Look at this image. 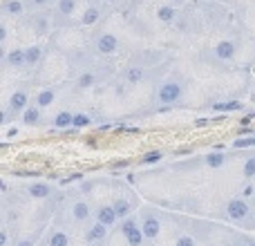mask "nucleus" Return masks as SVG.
Listing matches in <instances>:
<instances>
[{"instance_id": "obj_40", "label": "nucleus", "mask_w": 255, "mask_h": 246, "mask_svg": "<svg viewBox=\"0 0 255 246\" xmlns=\"http://www.w3.org/2000/svg\"><path fill=\"white\" fill-rule=\"evenodd\" d=\"M172 2H181V0H172Z\"/></svg>"}, {"instance_id": "obj_13", "label": "nucleus", "mask_w": 255, "mask_h": 246, "mask_svg": "<svg viewBox=\"0 0 255 246\" xmlns=\"http://www.w3.org/2000/svg\"><path fill=\"white\" fill-rule=\"evenodd\" d=\"M112 206H115V211H117V215H119V220H126V217H130V213H132V204L128 202L126 197H115Z\"/></svg>"}, {"instance_id": "obj_38", "label": "nucleus", "mask_w": 255, "mask_h": 246, "mask_svg": "<svg viewBox=\"0 0 255 246\" xmlns=\"http://www.w3.org/2000/svg\"><path fill=\"white\" fill-rule=\"evenodd\" d=\"M49 0H31V4H36V7H43V4H47Z\"/></svg>"}, {"instance_id": "obj_31", "label": "nucleus", "mask_w": 255, "mask_h": 246, "mask_svg": "<svg viewBox=\"0 0 255 246\" xmlns=\"http://www.w3.org/2000/svg\"><path fill=\"white\" fill-rule=\"evenodd\" d=\"M175 246H197V242H195L193 235H179V238H177V242H175Z\"/></svg>"}, {"instance_id": "obj_16", "label": "nucleus", "mask_w": 255, "mask_h": 246, "mask_svg": "<svg viewBox=\"0 0 255 246\" xmlns=\"http://www.w3.org/2000/svg\"><path fill=\"white\" fill-rule=\"evenodd\" d=\"M72 123H74L72 110H61L56 117H54V127H72Z\"/></svg>"}, {"instance_id": "obj_36", "label": "nucleus", "mask_w": 255, "mask_h": 246, "mask_svg": "<svg viewBox=\"0 0 255 246\" xmlns=\"http://www.w3.org/2000/svg\"><path fill=\"white\" fill-rule=\"evenodd\" d=\"M253 193H255L253 186H244V197H249V195H253Z\"/></svg>"}, {"instance_id": "obj_37", "label": "nucleus", "mask_w": 255, "mask_h": 246, "mask_svg": "<svg viewBox=\"0 0 255 246\" xmlns=\"http://www.w3.org/2000/svg\"><path fill=\"white\" fill-rule=\"evenodd\" d=\"M0 40H7V27H0Z\"/></svg>"}, {"instance_id": "obj_39", "label": "nucleus", "mask_w": 255, "mask_h": 246, "mask_svg": "<svg viewBox=\"0 0 255 246\" xmlns=\"http://www.w3.org/2000/svg\"><path fill=\"white\" fill-rule=\"evenodd\" d=\"M103 2H115V0H103Z\"/></svg>"}, {"instance_id": "obj_12", "label": "nucleus", "mask_w": 255, "mask_h": 246, "mask_svg": "<svg viewBox=\"0 0 255 246\" xmlns=\"http://www.w3.org/2000/svg\"><path fill=\"white\" fill-rule=\"evenodd\" d=\"M27 108V92H13L9 99V110L11 112H25Z\"/></svg>"}, {"instance_id": "obj_3", "label": "nucleus", "mask_w": 255, "mask_h": 246, "mask_svg": "<svg viewBox=\"0 0 255 246\" xmlns=\"http://www.w3.org/2000/svg\"><path fill=\"white\" fill-rule=\"evenodd\" d=\"M181 94H184L181 85L175 83V81H168V83H163L161 88H159L157 97H159V103H161V106H172V103H177L181 99Z\"/></svg>"}, {"instance_id": "obj_14", "label": "nucleus", "mask_w": 255, "mask_h": 246, "mask_svg": "<svg viewBox=\"0 0 255 246\" xmlns=\"http://www.w3.org/2000/svg\"><path fill=\"white\" fill-rule=\"evenodd\" d=\"M70 235L65 231H52L47 238V246H70Z\"/></svg>"}, {"instance_id": "obj_26", "label": "nucleus", "mask_w": 255, "mask_h": 246, "mask_svg": "<svg viewBox=\"0 0 255 246\" xmlns=\"http://www.w3.org/2000/svg\"><path fill=\"white\" fill-rule=\"evenodd\" d=\"M90 123H92V119H90L88 115H81V112H76V115H74V123H72V127H76V130H79V127H88Z\"/></svg>"}, {"instance_id": "obj_9", "label": "nucleus", "mask_w": 255, "mask_h": 246, "mask_svg": "<svg viewBox=\"0 0 255 246\" xmlns=\"http://www.w3.org/2000/svg\"><path fill=\"white\" fill-rule=\"evenodd\" d=\"M90 215H92V208H90V204L85 202V199H76V202L72 204V217H74L76 222L90 220Z\"/></svg>"}, {"instance_id": "obj_33", "label": "nucleus", "mask_w": 255, "mask_h": 246, "mask_svg": "<svg viewBox=\"0 0 255 246\" xmlns=\"http://www.w3.org/2000/svg\"><path fill=\"white\" fill-rule=\"evenodd\" d=\"M16 246H34V238H20V240H16Z\"/></svg>"}, {"instance_id": "obj_17", "label": "nucleus", "mask_w": 255, "mask_h": 246, "mask_svg": "<svg viewBox=\"0 0 255 246\" xmlns=\"http://www.w3.org/2000/svg\"><path fill=\"white\" fill-rule=\"evenodd\" d=\"M4 61H7L11 67H20V65H25V63H27L25 49H13V52H9L7 56H4Z\"/></svg>"}, {"instance_id": "obj_24", "label": "nucleus", "mask_w": 255, "mask_h": 246, "mask_svg": "<svg viewBox=\"0 0 255 246\" xmlns=\"http://www.w3.org/2000/svg\"><path fill=\"white\" fill-rule=\"evenodd\" d=\"M240 108H242V103H240V101H226V103H215V106H213V110L231 112V110H240Z\"/></svg>"}, {"instance_id": "obj_21", "label": "nucleus", "mask_w": 255, "mask_h": 246, "mask_svg": "<svg viewBox=\"0 0 255 246\" xmlns=\"http://www.w3.org/2000/svg\"><path fill=\"white\" fill-rule=\"evenodd\" d=\"M25 56H27V65H36L40 61V56H43V49L38 45H31L29 49H25Z\"/></svg>"}, {"instance_id": "obj_11", "label": "nucleus", "mask_w": 255, "mask_h": 246, "mask_svg": "<svg viewBox=\"0 0 255 246\" xmlns=\"http://www.w3.org/2000/svg\"><path fill=\"white\" fill-rule=\"evenodd\" d=\"M40 110H43V108H38L36 103L34 106H27L25 112H22V123H25V125H38L40 123Z\"/></svg>"}, {"instance_id": "obj_8", "label": "nucleus", "mask_w": 255, "mask_h": 246, "mask_svg": "<svg viewBox=\"0 0 255 246\" xmlns=\"http://www.w3.org/2000/svg\"><path fill=\"white\" fill-rule=\"evenodd\" d=\"M117 47H119V40H117V36H112V34H103V36H99V40H97V49L101 54H115L117 52Z\"/></svg>"}, {"instance_id": "obj_34", "label": "nucleus", "mask_w": 255, "mask_h": 246, "mask_svg": "<svg viewBox=\"0 0 255 246\" xmlns=\"http://www.w3.org/2000/svg\"><path fill=\"white\" fill-rule=\"evenodd\" d=\"M0 246H9V233H7V231H2V233H0Z\"/></svg>"}, {"instance_id": "obj_2", "label": "nucleus", "mask_w": 255, "mask_h": 246, "mask_svg": "<svg viewBox=\"0 0 255 246\" xmlns=\"http://www.w3.org/2000/svg\"><path fill=\"white\" fill-rule=\"evenodd\" d=\"M226 215H229L233 222H242L251 215V206L247 204L244 197H233V199H229V204H226Z\"/></svg>"}, {"instance_id": "obj_15", "label": "nucleus", "mask_w": 255, "mask_h": 246, "mask_svg": "<svg viewBox=\"0 0 255 246\" xmlns=\"http://www.w3.org/2000/svg\"><path fill=\"white\" fill-rule=\"evenodd\" d=\"M157 18L161 22H166V25H170V22L177 18V9L170 7V4H161V7L157 9Z\"/></svg>"}, {"instance_id": "obj_22", "label": "nucleus", "mask_w": 255, "mask_h": 246, "mask_svg": "<svg viewBox=\"0 0 255 246\" xmlns=\"http://www.w3.org/2000/svg\"><path fill=\"white\" fill-rule=\"evenodd\" d=\"M99 16H101V11H99L97 7H88L83 18H81V22H83V25H94V22L99 20Z\"/></svg>"}, {"instance_id": "obj_20", "label": "nucleus", "mask_w": 255, "mask_h": 246, "mask_svg": "<svg viewBox=\"0 0 255 246\" xmlns=\"http://www.w3.org/2000/svg\"><path fill=\"white\" fill-rule=\"evenodd\" d=\"M2 9H4V13H9V16H20L22 13V2L20 0H4Z\"/></svg>"}, {"instance_id": "obj_4", "label": "nucleus", "mask_w": 255, "mask_h": 246, "mask_svg": "<svg viewBox=\"0 0 255 246\" xmlns=\"http://www.w3.org/2000/svg\"><path fill=\"white\" fill-rule=\"evenodd\" d=\"M141 229H143L145 240H157L161 235V222L159 217H154L150 211H141Z\"/></svg>"}, {"instance_id": "obj_25", "label": "nucleus", "mask_w": 255, "mask_h": 246, "mask_svg": "<svg viewBox=\"0 0 255 246\" xmlns=\"http://www.w3.org/2000/svg\"><path fill=\"white\" fill-rule=\"evenodd\" d=\"M76 2L74 0H58V11L63 13V16H70L72 11H74Z\"/></svg>"}, {"instance_id": "obj_23", "label": "nucleus", "mask_w": 255, "mask_h": 246, "mask_svg": "<svg viewBox=\"0 0 255 246\" xmlns=\"http://www.w3.org/2000/svg\"><path fill=\"white\" fill-rule=\"evenodd\" d=\"M126 81L128 83H141V81H143V70H141V67H130V70L126 72Z\"/></svg>"}, {"instance_id": "obj_18", "label": "nucleus", "mask_w": 255, "mask_h": 246, "mask_svg": "<svg viewBox=\"0 0 255 246\" xmlns=\"http://www.w3.org/2000/svg\"><path fill=\"white\" fill-rule=\"evenodd\" d=\"M54 99H56V92H54L52 88L43 90V92H38V97H36V106L38 108H47L54 103Z\"/></svg>"}, {"instance_id": "obj_28", "label": "nucleus", "mask_w": 255, "mask_h": 246, "mask_svg": "<svg viewBox=\"0 0 255 246\" xmlns=\"http://www.w3.org/2000/svg\"><path fill=\"white\" fill-rule=\"evenodd\" d=\"M94 85V74L92 72H83L79 76V88H92Z\"/></svg>"}, {"instance_id": "obj_7", "label": "nucleus", "mask_w": 255, "mask_h": 246, "mask_svg": "<svg viewBox=\"0 0 255 246\" xmlns=\"http://www.w3.org/2000/svg\"><path fill=\"white\" fill-rule=\"evenodd\" d=\"M27 193H29L31 199H47L49 195L54 193V188L47 181H31V184L27 186Z\"/></svg>"}, {"instance_id": "obj_30", "label": "nucleus", "mask_w": 255, "mask_h": 246, "mask_svg": "<svg viewBox=\"0 0 255 246\" xmlns=\"http://www.w3.org/2000/svg\"><path fill=\"white\" fill-rule=\"evenodd\" d=\"M161 150H154V152H148L141 157V163H154V161H161Z\"/></svg>"}, {"instance_id": "obj_35", "label": "nucleus", "mask_w": 255, "mask_h": 246, "mask_svg": "<svg viewBox=\"0 0 255 246\" xmlns=\"http://www.w3.org/2000/svg\"><path fill=\"white\" fill-rule=\"evenodd\" d=\"M242 246H255V240L253 238H244L242 240Z\"/></svg>"}, {"instance_id": "obj_32", "label": "nucleus", "mask_w": 255, "mask_h": 246, "mask_svg": "<svg viewBox=\"0 0 255 246\" xmlns=\"http://www.w3.org/2000/svg\"><path fill=\"white\" fill-rule=\"evenodd\" d=\"M251 145H255V136H247V139H238L233 143V148L242 150V148H251Z\"/></svg>"}, {"instance_id": "obj_6", "label": "nucleus", "mask_w": 255, "mask_h": 246, "mask_svg": "<svg viewBox=\"0 0 255 246\" xmlns=\"http://www.w3.org/2000/svg\"><path fill=\"white\" fill-rule=\"evenodd\" d=\"M94 220L103 222L106 226H115L117 220H119V215H117V211H115V206H112V204H101V206L94 211Z\"/></svg>"}, {"instance_id": "obj_10", "label": "nucleus", "mask_w": 255, "mask_h": 246, "mask_svg": "<svg viewBox=\"0 0 255 246\" xmlns=\"http://www.w3.org/2000/svg\"><path fill=\"white\" fill-rule=\"evenodd\" d=\"M215 56L220 58V61H231V58L235 56V43L233 40H220V43L215 45Z\"/></svg>"}, {"instance_id": "obj_1", "label": "nucleus", "mask_w": 255, "mask_h": 246, "mask_svg": "<svg viewBox=\"0 0 255 246\" xmlns=\"http://www.w3.org/2000/svg\"><path fill=\"white\" fill-rule=\"evenodd\" d=\"M121 233H124L126 242L130 246H141V244H143V240H145L139 220H136V217H132V215L124 220V224H121Z\"/></svg>"}, {"instance_id": "obj_29", "label": "nucleus", "mask_w": 255, "mask_h": 246, "mask_svg": "<svg viewBox=\"0 0 255 246\" xmlns=\"http://www.w3.org/2000/svg\"><path fill=\"white\" fill-rule=\"evenodd\" d=\"M242 172H244V177H247V179H253V177H255V157L247 159V163H244Z\"/></svg>"}, {"instance_id": "obj_19", "label": "nucleus", "mask_w": 255, "mask_h": 246, "mask_svg": "<svg viewBox=\"0 0 255 246\" xmlns=\"http://www.w3.org/2000/svg\"><path fill=\"white\" fill-rule=\"evenodd\" d=\"M204 161H206L208 168H222L226 163V154L224 152H213V154H206L204 157Z\"/></svg>"}, {"instance_id": "obj_5", "label": "nucleus", "mask_w": 255, "mask_h": 246, "mask_svg": "<svg viewBox=\"0 0 255 246\" xmlns=\"http://www.w3.org/2000/svg\"><path fill=\"white\" fill-rule=\"evenodd\" d=\"M108 229L110 226H106L103 222H94L92 226H90L88 231H85V242L88 244H99V242H103V240L108 238Z\"/></svg>"}, {"instance_id": "obj_27", "label": "nucleus", "mask_w": 255, "mask_h": 246, "mask_svg": "<svg viewBox=\"0 0 255 246\" xmlns=\"http://www.w3.org/2000/svg\"><path fill=\"white\" fill-rule=\"evenodd\" d=\"M34 29H36V34H45V31L49 29V22H47V18H43V16L34 18Z\"/></svg>"}]
</instances>
